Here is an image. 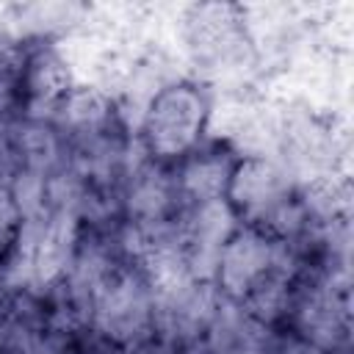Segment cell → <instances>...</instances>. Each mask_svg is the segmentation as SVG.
Wrapping results in <instances>:
<instances>
[{"instance_id":"cell-1","label":"cell","mask_w":354,"mask_h":354,"mask_svg":"<svg viewBox=\"0 0 354 354\" xmlns=\"http://www.w3.org/2000/svg\"><path fill=\"white\" fill-rule=\"evenodd\" d=\"M213 113L210 86L199 80H169L147 105L138 124V141L155 160H183L191 155Z\"/></svg>"},{"instance_id":"cell-2","label":"cell","mask_w":354,"mask_h":354,"mask_svg":"<svg viewBox=\"0 0 354 354\" xmlns=\"http://www.w3.org/2000/svg\"><path fill=\"white\" fill-rule=\"evenodd\" d=\"M183 41L196 69L205 75H241L257 64V44L249 33L246 8L227 3L188 6L183 19Z\"/></svg>"},{"instance_id":"cell-3","label":"cell","mask_w":354,"mask_h":354,"mask_svg":"<svg viewBox=\"0 0 354 354\" xmlns=\"http://www.w3.org/2000/svg\"><path fill=\"white\" fill-rule=\"evenodd\" d=\"M296 191V183L277 160L266 155H241L232 166L224 202L232 207L241 227L266 232L271 218L290 202Z\"/></svg>"},{"instance_id":"cell-4","label":"cell","mask_w":354,"mask_h":354,"mask_svg":"<svg viewBox=\"0 0 354 354\" xmlns=\"http://www.w3.org/2000/svg\"><path fill=\"white\" fill-rule=\"evenodd\" d=\"M279 249L282 241H274L252 227H238L232 238L224 243L216 263L213 285L218 296L232 304H241L246 293L263 279V274L277 263Z\"/></svg>"},{"instance_id":"cell-5","label":"cell","mask_w":354,"mask_h":354,"mask_svg":"<svg viewBox=\"0 0 354 354\" xmlns=\"http://www.w3.org/2000/svg\"><path fill=\"white\" fill-rule=\"evenodd\" d=\"M241 155H235L230 147H196L191 155H185L177 163L174 180L188 205H205L224 199L232 166Z\"/></svg>"},{"instance_id":"cell-6","label":"cell","mask_w":354,"mask_h":354,"mask_svg":"<svg viewBox=\"0 0 354 354\" xmlns=\"http://www.w3.org/2000/svg\"><path fill=\"white\" fill-rule=\"evenodd\" d=\"M205 348L207 354H268L266 326L241 304L221 299L205 332Z\"/></svg>"},{"instance_id":"cell-7","label":"cell","mask_w":354,"mask_h":354,"mask_svg":"<svg viewBox=\"0 0 354 354\" xmlns=\"http://www.w3.org/2000/svg\"><path fill=\"white\" fill-rule=\"evenodd\" d=\"M19 232H22V213L8 185H0V263H6L8 254L14 252Z\"/></svg>"},{"instance_id":"cell-8","label":"cell","mask_w":354,"mask_h":354,"mask_svg":"<svg viewBox=\"0 0 354 354\" xmlns=\"http://www.w3.org/2000/svg\"><path fill=\"white\" fill-rule=\"evenodd\" d=\"M130 354H174V343H169V340H160V343L147 340V343L130 348Z\"/></svg>"}]
</instances>
